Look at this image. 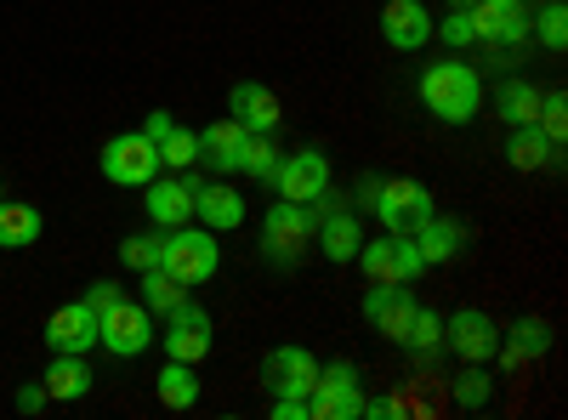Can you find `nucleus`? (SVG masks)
<instances>
[{
  "instance_id": "f257e3e1",
  "label": "nucleus",
  "mask_w": 568,
  "mask_h": 420,
  "mask_svg": "<svg viewBox=\"0 0 568 420\" xmlns=\"http://www.w3.org/2000/svg\"><path fill=\"white\" fill-rule=\"evenodd\" d=\"M420 103L444 125H471L484 114V74L471 63H433L420 74Z\"/></svg>"
},
{
  "instance_id": "f03ea898",
  "label": "nucleus",
  "mask_w": 568,
  "mask_h": 420,
  "mask_svg": "<svg viewBox=\"0 0 568 420\" xmlns=\"http://www.w3.org/2000/svg\"><path fill=\"white\" fill-rule=\"evenodd\" d=\"M160 267L176 278V285H187V290L211 285L216 267H222V245H216V233H211V227H165Z\"/></svg>"
},
{
  "instance_id": "7ed1b4c3",
  "label": "nucleus",
  "mask_w": 568,
  "mask_h": 420,
  "mask_svg": "<svg viewBox=\"0 0 568 420\" xmlns=\"http://www.w3.org/2000/svg\"><path fill=\"white\" fill-rule=\"evenodd\" d=\"M364 211L382 222L387 233H415L426 216L438 211V199H433V188H426V182H415V176H375V194H369Z\"/></svg>"
},
{
  "instance_id": "20e7f679",
  "label": "nucleus",
  "mask_w": 568,
  "mask_h": 420,
  "mask_svg": "<svg viewBox=\"0 0 568 420\" xmlns=\"http://www.w3.org/2000/svg\"><path fill=\"white\" fill-rule=\"evenodd\" d=\"M103 176L114 182V188H149V182L165 171L160 165V148H154V136L149 131H125V136H109L103 154H98Z\"/></svg>"
},
{
  "instance_id": "39448f33",
  "label": "nucleus",
  "mask_w": 568,
  "mask_h": 420,
  "mask_svg": "<svg viewBox=\"0 0 568 420\" xmlns=\"http://www.w3.org/2000/svg\"><path fill=\"white\" fill-rule=\"evenodd\" d=\"M353 262L364 267L369 285H415V278L426 273V262H420V250H415L409 233H382V239H364Z\"/></svg>"
},
{
  "instance_id": "423d86ee",
  "label": "nucleus",
  "mask_w": 568,
  "mask_h": 420,
  "mask_svg": "<svg viewBox=\"0 0 568 420\" xmlns=\"http://www.w3.org/2000/svg\"><path fill=\"white\" fill-rule=\"evenodd\" d=\"M364 392H358V363H318V381L307 392V420H358Z\"/></svg>"
},
{
  "instance_id": "0eeeda50",
  "label": "nucleus",
  "mask_w": 568,
  "mask_h": 420,
  "mask_svg": "<svg viewBox=\"0 0 568 420\" xmlns=\"http://www.w3.org/2000/svg\"><path fill=\"white\" fill-rule=\"evenodd\" d=\"M313 227H318V216H313V205H296V199H273L267 205V216H262V250L278 262V267H291L307 245H313Z\"/></svg>"
},
{
  "instance_id": "6e6552de",
  "label": "nucleus",
  "mask_w": 568,
  "mask_h": 420,
  "mask_svg": "<svg viewBox=\"0 0 568 420\" xmlns=\"http://www.w3.org/2000/svg\"><path fill=\"white\" fill-rule=\"evenodd\" d=\"M98 347H109L114 358H136V352H149L154 347V313L142 307V301H114L98 313Z\"/></svg>"
},
{
  "instance_id": "1a4fd4ad",
  "label": "nucleus",
  "mask_w": 568,
  "mask_h": 420,
  "mask_svg": "<svg viewBox=\"0 0 568 420\" xmlns=\"http://www.w3.org/2000/svg\"><path fill=\"white\" fill-rule=\"evenodd\" d=\"M313 216H318V227H313V245L324 250V262L347 267V262L358 256V245H364V222H358V211H347L342 199L318 194V199H313Z\"/></svg>"
},
{
  "instance_id": "9d476101",
  "label": "nucleus",
  "mask_w": 568,
  "mask_h": 420,
  "mask_svg": "<svg viewBox=\"0 0 568 420\" xmlns=\"http://www.w3.org/2000/svg\"><path fill=\"white\" fill-rule=\"evenodd\" d=\"M466 18H471V34L484 45H500V52H517V45L529 40V7L524 0H471Z\"/></svg>"
},
{
  "instance_id": "9b49d317",
  "label": "nucleus",
  "mask_w": 568,
  "mask_h": 420,
  "mask_svg": "<svg viewBox=\"0 0 568 420\" xmlns=\"http://www.w3.org/2000/svg\"><path fill=\"white\" fill-rule=\"evenodd\" d=\"M444 347L460 358V363H489L495 347H500V324L484 313V307H455L444 318Z\"/></svg>"
},
{
  "instance_id": "f8f14e48",
  "label": "nucleus",
  "mask_w": 568,
  "mask_h": 420,
  "mask_svg": "<svg viewBox=\"0 0 568 420\" xmlns=\"http://www.w3.org/2000/svg\"><path fill=\"white\" fill-rule=\"evenodd\" d=\"M165 347V358L176 363H200L211 347H216V330H211V313L194 307V301H182L176 313H165V336H154Z\"/></svg>"
},
{
  "instance_id": "ddd939ff",
  "label": "nucleus",
  "mask_w": 568,
  "mask_h": 420,
  "mask_svg": "<svg viewBox=\"0 0 568 420\" xmlns=\"http://www.w3.org/2000/svg\"><path fill=\"white\" fill-rule=\"evenodd\" d=\"M273 188H278V199L313 205L318 194H329V154H324V148H296V154H284L278 171H273Z\"/></svg>"
},
{
  "instance_id": "4468645a",
  "label": "nucleus",
  "mask_w": 568,
  "mask_h": 420,
  "mask_svg": "<svg viewBox=\"0 0 568 420\" xmlns=\"http://www.w3.org/2000/svg\"><path fill=\"white\" fill-rule=\"evenodd\" d=\"M313 381H318V358H313L307 347H296V341L273 347L267 363H262V387H267L273 398H307Z\"/></svg>"
},
{
  "instance_id": "2eb2a0df",
  "label": "nucleus",
  "mask_w": 568,
  "mask_h": 420,
  "mask_svg": "<svg viewBox=\"0 0 568 420\" xmlns=\"http://www.w3.org/2000/svg\"><path fill=\"white\" fill-rule=\"evenodd\" d=\"M438 34V18L426 12V0H387L382 7V40L393 52H420Z\"/></svg>"
},
{
  "instance_id": "dca6fc26",
  "label": "nucleus",
  "mask_w": 568,
  "mask_h": 420,
  "mask_svg": "<svg viewBox=\"0 0 568 420\" xmlns=\"http://www.w3.org/2000/svg\"><path fill=\"white\" fill-rule=\"evenodd\" d=\"M364 318H369V330L382 336V341H398V347H404V330H409V318H415L409 285H369Z\"/></svg>"
},
{
  "instance_id": "f3484780",
  "label": "nucleus",
  "mask_w": 568,
  "mask_h": 420,
  "mask_svg": "<svg viewBox=\"0 0 568 420\" xmlns=\"http://www.w3.org/2000/svg\"><path fill=\"white\" fill-rule=\"evenodd\" d=\"M194 188H200L194 176H165V182L154 176L149 188H142V194H149L142 211H149L154 227H187V222H194Z\"/></svg>"
},
{
  "instance_id": "a211bd4d",
  "label": "nucleus",
  "mask_w": 568,
  "mask_h": 420,
  "mask_svg": "<svg viewBox=\"0 0 568 420\" xmlns=\"http://www.w3.org/2000/svg\"><path fill=\"white\" fill-rule=\"evenodd\" d=\"M45 347L52 352H91L98 347V313H91L85 301L58 307L52 318H45Z\"/></svg>"
},
{
  "instance_id": "6ab92c4d",
  "label": "nucleus",
  "mask_w": 568,
  "mask_h": 420,
  "mask_svg": "<svg viewBox=\"0 0 568 420\" xmlns=\"http://www.w3.org/2000/svg\"><path fill=\"white\" fill-rule=\"evenodd\" d=\"M227 109H233V120H240L245 131H262V136H273L278 120H284L278 98H273L262 80H240V85H233V91H227Z\"/></svg>"
},
{
  "instance_id": "aec40b11",
  "label": "nucleus",
  "mask_w": 568,
  "mask_h": 420,
  "mask_svg": "<svg viewBox=\"0 0 568 420\" xmlns=\"http://www.w3.org/2000/svg\"><path fill=\"white\" fill-rule=\"evenodd\" d=\"M194 216L211 227V233H233V227H245V194L240 188H227V182H200L194 188Z\"/></svg>"
},
{
  "instance_id": "412c9836",
  "label": "nucleus",
  "mask_w": 568,
  "mask_h": 420,
  "mask_svg": "<svg viewBox=\"0 0 568 420\" xmlns=\"http://www.w3.org/2000/svg\"><path fill=\"white\" fill-rule=\"evenodd\" d=\"M409 239H415V250H420V262L426 267H444V262H455L460 250H466V227L455 222V216H426L415 233H409Z\"/></svg>"
},
{
  "instance_id": "4be33fe9",
  "label": "nucleus",
  "mask_w": 568,
  "mask_h": 420,
  "mask_svg": "<svg viewBox=\"0 0 568 420\" xmlns=\"http://www.w3.org/2000/svg\"><path fill=\"white\" fill-rule=\"evenodd\" d=\"M245 136H251V131L233 120V114L216 120V125H205V131H200V160H205L216 176H240V148H245Z\"/></svg>"
},
{
  "instance_id": "5701e85b",
  "label": "nucleus",
  "mask_w": 568,
  "mask_h": 420,
  "mask_svg": "<svg viewBox=\"0 0 568 420\" xmlns=\"http://www.w3.org/2000/svg\"><path fill=\"white\" fill-rule=\"evenodd\" d=\"M506 165H511V171H551V165H562V148L551 143L540 125H511V136H506Z\"/></svg>"
},
{
  "instance_id": "b1692460",
  "label": "nucleus",
  "mask_w": 568,
  "mask_h": 420,
  "mask_svg": "<svg viewBox=\"0 0 568 420\" xmlns=\"http://www.w3.org/2000/svg\"><path fill=\"white\" fill-rule=\"evenodd\" d=\"M40 387H45V398H58V403H80V398L91 392V363H85V352H52Z\"/></svg>"
},
{
  "instance_id": "393cba45",
  "label": "nucleus",
  "mask_w": 568,
  "mask_h": 420,
  "mask_svg": "<svg viewBox=\"0 0 568 420\" xmlns=\"http://www.w3.org/2000/svg\"><path fill=\"white\" fill-rule=\"evenodd\" d=\"M546 352H551V330H546L540 318H517L511 336L495 347L500 369H524V363H535V358H546Z\"/></svg>"
},
{
  "instance_id": "a878e982",
  "label": "nucleus",
  "mask_w": 568,
  "mask_h": 420,
  "mask_svg": "<svg viewBox=\"0 0 568 420\" xmlns=\"http://www.w3.org/2000/svg\"><path fill=\"white\" fill-rule=\"evenodd\" d=\"M40 211L23 199H0V250H29L40 239Z\"/></svg>"
},
{
  "instance_id": "bb28decb",
  "label": "nucleus",
  "mask_w": 568,
  "mask_h": 420,
  "mask_svg": "<svg viewBox=\"0 0 568 420\" xmlns=\"http://www.w3.org/2000/svg\"><path fill=\"white\" fill-rule=\"evenodd\" d=\"M154 392H160L165 409H194V403H200V376H194V363L165 358V369L154 376Z\"/></svg>"
},
{
  "instance_id": "cd10ccee",
  "label": "nucleus",
  "mask_w": 568,
  "mask_h": 420,
  "mask_svg": "<svg viewBox=\"0 0 568 420\" xmlns=\"http://www.w3.org/2000/svg\"><path fill=\"white\" fill-rule=\"evenodd\" d=\"M495 114H500L506 125H535V114H540V91H535L529 80H506V85L495 91Z\"/></svg>"
},
{
  "instance_id": "c85d7f7f",
  "label": "nucleus",
  "mask_w": 568,
  "mask_h": 420,
  "mask_svg": "<svg viewBox=\"0 0 568 420\" xmlns=\"http://www.w3.org/2000/svg\"><path fill=\"white\" fill-rule=\"evenodd\" d=\"M182 301H187V285H176V278H171L165 267H149V273H142V307H149L154 318L176 313Z\"/></svg>"
},
{
  "instance_id": "c756f323",
  "label": "nucleus",
  "mask_w": 568,
  "mask_h": 420,
  "mask_svg": "<svg viewBox=\"0 0 568 420\" xmlns=\"http://www.w3.org/2000/svg\"><path fill=\"white\" fill-rule=\"evenodd\" d=\"M154 148H160V165L187 171V165H200V131H187V125H176V120H171V131H165V136H154Z\"/></svg>"
},
{
  "instance_id": "7c9ffc66",
  "label": "nucleus",
  "mask_w": 568,
  "mask_h": 420,
  "mask_svg": "<svg viewBox=\"0 0 568 420\" xmlns=\"http://www.w3.org/2000/svg\"><path fill=\"white\" fill-rule=\"evenodd\" d=\"M529 34L546 45V52H562L568 45V7L562 0H546L540 12H529Z\"/></svg>"
},
{
  "instance_id": "2f4dec72",
  "label": "nucleus",
  "mask_w": 568,
  "mask_h": 420,
  "mask_svg": "<svg viewBox=\"0 0 568 420\" xmlns=\"http://www.w3.org/2000/svg\"><path fill=\"white\" fill-rule=\"evenodd\" d=\"M489 398H495L489 369H484V363H466L460 376H455V403H460L466 414H478V409H489Z\"/></svg>"
},
{
  "instance_id": "473e14b6",
  "label": "nucleus",
  "mask_w": 568,
  "mask_h": 420,
  "mask_svg": "<svg viewBox=\"0 0 568 420\" xmlns=\"http://www.w3.org/2000/svg\"><path fill=\"white\" fill-rule=\"evenodd\" d=\"M273 171H278V148H273V136L251 131V136H245V148H240V176L273 182Z\"/></svg>"
},
{
  "instance_id": "72a5a7b5",
  "label": "nucleus",
  "mask_w": 568,
  "mask_h": 420,
  "mask_svg": "<svg viewBox=\"0 0 568 420\" xmlns=\"http://www.w3.org/2000/svg\"><path fill=\"white\" fill-rule=\"evenodd\" d=\"M404 347H409L415 358H426V352H438V347H444V318H438V313H426V307H415V318H409V330H404Z\"/></svg>"
},
{
  "instance_id": "f704fd0d",
  "label": "nucleus",
  "mask_w": 568,
  "mask_h": 420,
  "mask_svg": "<svg viewBox=\"0 0 568 420\" xmlns=\"http://www.w3.org/2000/svg\"><path fill=\"white\" fill-rule=\"evenodd\" d=\"M160 250H165V227L160 233H131V239L120 245V262L136 267V273H149V267H160Z\"/></svg>"
},
{
  "instance_id": "c9c22d12",
  "label": "nucleus",
  "mask_w": 568,
  "mask_h": 420,
  "mask_svg": "<svg viewBox=\"0 0 568 420\" xmlns=\"http://www.w3.org/2000/svg\"><path fill=\"white\" fill-rule=\"evenodd\" d=\"M535 125L562 148V131H568V98H562V91H540V114H535Z\"/></svg>"
},
{
  "instance_id": "e433bc0d",
  "label": "nucleus",
  "mask_w": 568,
  "mask_h": 420,
  "mask_svg": "<svg viewBox=\"0 0 568 420\" xmlns=\"http://www.w3.org/2000/svg\"><path fill=\"white\" fill-rule=\"evenodd\" d=\"M444 45H455V52H466V45H478V34H471V18H466V7H449V18H444Z\"/></svg>"
},
{
  "instance_id": "4c0bfd02",
  "label": "nucleus",
  "mask_w": 568,
  "mask_h": 420,
  "mask_svg": "<svg viewBox=\"0 0 568 420\" xmlns=\"http://www.w3.org/2000/svg\"><path fill=\"white\" fill-rule=\"evenodd\" d=\"M120 296H125V290L114 285V278H98V285H85V296H80V301H85L91 313H103V307H114Z\"/></svg>"
},
{
  "instance_id": "58836bf2",
  "label": "nucleus",
  "mask_w": 568,
  "mask_h": 420,
  "mask_svg": "<svg viewBox=\"0 0 568 420\" xmlns=\"http://www.w3.org/2000/svg\"><path fill=\"white\" fill-rule=\"evenodd\" d=\"M45 403H52V398H45V387H40V381H29V387L18 392V414H40Z\"/></svg>"
},
{
  "instance_id": "ea45409f",
  "label": "nucleus",
  "mask_w": 568,
  "mask_h": 420,
  "mask_svg": "<svg viewBox=\"0 0 568 420\" xmlns=\"http://www.w3.org/2000/svg\"><path fill=\"white\" fill-rule=\"evenodd\" d=\"M273 420H307V398H273Z\"/></svg>"
},
{
  "instance_id": "a19ab883",
  "label": "nucleus",
  "mask_w": 568,
  "mask_h": 420,
  "mask_svg": "<svg viewBox=\"0 0 568 420\" xmlns=\"http://www.w3.org/2000/svg\"><path fill=\"white\" fill-rule=\"evenodd\" d=\"M364 414H369V420H387V414H398V403H393V398H375V403H364Z\"/></svg>"
},
{
  "instance_id": "79ce46f5",
  "label": "nucleus",
  "mask_w": 568,
  "mask_h": 420,
  "mask_svg": "<svg viewBox=\"0 0 568 420\" xmlns=\"http://www.w3.org/2000/svg\"><path fill=\"white\" fill-rule=\"evenodd\" d=\"M449 7H471V0H449Z\"/></svg>"
},
{
  "instance_id": "37998d69",
  "label": "nucleus",
  "mask_w": 568,
  "mask_h": 420,
  "mask_svg": "<svg viewBox=\"0 0 568 420\" xmlns=\"http://www.w3.org/2000/svg\"><path fill=\"white\" fill-rule=\"evenodd\" d=\"M0 199H7V194H0Z\"/></svg>"
}]
</instances>
